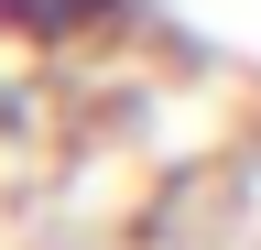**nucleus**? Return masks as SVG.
Returning <instances> with one entry per match:
<instances>
[{
  "label": "nucleus",
  "mask_w": 261,
  "mask_h": 250,
  "mask_svg": "<svg viewBox=\"0 0 261 250\" xmlns=\"http://www.w3.org/2000/svg\"><path fill=\"white\" fill-rule=\"evenodd\" d=\"M152 0H0V44H109Z\"/></svg>",
  "instance_id": "nucleus-1"
}]
</instances>
